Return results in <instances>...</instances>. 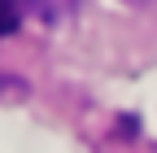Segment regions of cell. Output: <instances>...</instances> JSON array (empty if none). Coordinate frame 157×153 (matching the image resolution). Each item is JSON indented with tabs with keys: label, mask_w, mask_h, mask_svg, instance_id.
<instances>
[{
	"label": "cell",
	"mask_w": 157,
	"mask_h": 153,
	"mask_svg": "<svg viewBox=\"0 0 157 153\" xmlns=\"http://www.w3.org/2000/svg\"><path fill=\"white\" fill-rule=\"evenodd\" d=\"M131 5H140V0H131Z\"/></svg>",
	"instance_id": "2"
},
{
	"label": "cell",
	"mask_w": 157,
	"mask_h": 153,
	"mask_svg": "<svg viewBox=\"0 0 157 153\" xmlns=\"http://www.w3.org/2000/svg\"><path fill=\"white\" fill-rule=\"evenodd\" d=\"M22 13H26V0H0V35H13L22 26Z\"/></svg>",
	"instance_id": "1"
}]
</instances>
